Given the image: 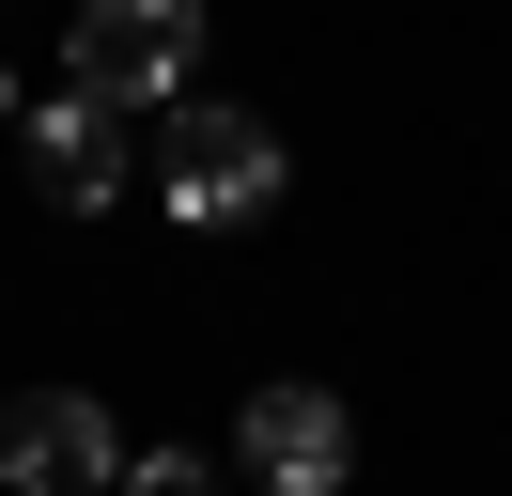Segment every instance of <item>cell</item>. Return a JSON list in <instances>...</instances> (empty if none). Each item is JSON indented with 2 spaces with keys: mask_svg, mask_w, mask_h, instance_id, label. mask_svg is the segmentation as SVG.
Returning <instances> with one entry per match:
<instances>
[{
  "mask_svg": "<svg viewBox=\"0 0 512 496\" xmlns=\"http://www.w3.org/2000/svg\"><path fill=\"white\" fill-rule=\"evenodd\" d=\"M233 450H249L264 496H342V481H357V419H342V388H264L249 419H233Z\"/></svg>",
  "mask_w": 512,
  "mask_h": 496,
  "instance_id": "5b68a950",
  "label": "cell"
},
{
  "mask_svg": "<svg viewBox=\"0 0 512 496\" xmlns=\"http://www.w3.org/2000/svg\"><path fill=\"white\" fill-rule=\"evenodd\" d=\"M125 496H218V465L202 450H125Z\"/></svg>",
  "mask_w": 512,
  "mask_h": 496,
  "instance_id": "8992f818",
  "label": "cell"
},
{
  "mask_svg": "<svg viewBox=\"0 0 512 496\" xmlns=\"http://www.w3.org/2000/svg\"><path fill=\"white\" fill-rule=\"evenodd\" d=\"M16 109H32V93H16V78H0V140H16Z\"/></svg>",
  "mask_w": 512,
  "mask_h": 496,
  "instance_id": "52a82bcc",
  "label": "cell"
},
{
  "mask_svg": "<svg viewBox=\"0 0 512 496\" xmlns=\"http://www.w3.org/2000/svg\"><path fill=\"white\" fill-rule=\"evenodd\" d=\"M16 155H32V186L63 217H109L125 171H140V155H125V109H94V93H32V109H16Z\"/></svg>",
  "mask_w": 512,
  "mask_h": 496,
  "instance_id": "277c9868",
  "label": "cell"
},
{
  "mask_svg": "<svg viewBox=\"0 0 512 496\" xmlns=\"http://www.w3.org/2000/svg\"><path fill=\"white\" fill-rule=\"evenodd\" d=\"M295 155L264 109H218V93H187V109L156 124V202L187 217V233H249V217H280Z\"/></svg>",
  "mask_w": 512,
  "mask_h": 496,
  "instance_id": "6da1fadb",
  "label": "cell"
},
{
  "mask_svg": "<svg viewBox=\"0 0 512 496\" xmlns=\"http://www.w3.org/2000/svg\"><path fill=\"white\" fill-rule=\"evenodd\" d=\"M0 481H16V496H109V481H125L109 403L94 388H32L16 419H0Z\"/></svg>",
  "mask_w": 512,
  "mask_h": 496,
  "instance_id": "3957f363",
  "label": "cell"
},
{
  "mask_svg": "<svg viewBox=\"0 0 512 496\" xmlns=\"http://www.w3.org/2000/svg\"><path fill=\"white\" fill-rule=\"evenodd\" d=\"M202 62V0H78L63 16V93L94 109H187Z\"/></svg>",
  "mask_w": 512,
  "mask_h": 496,
  "instance_id": "7a4b0ae2",
  "label": "cell"
}]
</instances>
